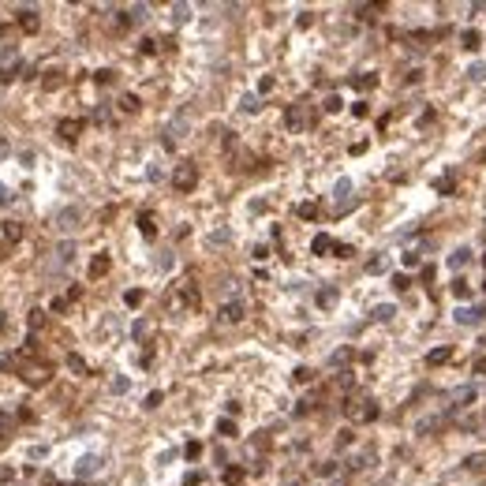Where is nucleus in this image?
Returning <instances> with one entry per match:
<instances>
[{
    "label": "nucleus",
    "mask_w": 486,
    "mask_h": 486,
    "mask_svg": "<svg viewBox=\"0 0 486 486\" xmlns=\"http://www.w3.org/2000/svg\"><path fill=\"white\" fill-rule=\"evenodd\" d=\"M195 184H198V168L191 165V161L176 165V172H172V187H176V191H180V195H187Z\"/></svg>",
    "instance_id": "1"
},
{
    "label": "nucleus",
    "mask_w": 486,
    "mask_h": 486,
    "mask_svg": "<svg viewBox=\"0 0 486 486\" xmlns=\"http://www.w3.org/2000/svg\"><path fill=\"white\" fill-rule=\"evenodd\" d=\"M105 468V460L98 453H86V456H79V464H75V479H94Z\"/></svg>",
    "instance_id": "2"
},
{
    "label": "nucleus",
    "mask_w": 486,
    "mask_h": 486,
    "mask_svg": "<svg viewBox=\"0 0 486 486\" xmlns=\"http://www.w3.org/2000/svg\"><path fill=\"white\" fill-rule=\"evenodd\" d=\"M243 314H247V303L243 299H232V303L221 307V322H232V326H236V322H243Z\"/></svg>",
    "instance_id": "3"
},
{
    "label": "nucleus",
    "mask_w": 486,
    "mask_h": 486,
    "mask_svg": "<svg viewBox=\"0 0 486 486\" xmlns=\"http://www.w3.org/2000/svg\"><path fill=\"white\" fill-rule=\"evenodd\" d=\"M79 221H82V209H79V206L60 209V213H56V228H64V232H68V228H79Z\"/></svg>",
    "instance_id": "4"
},
{
    "label": "nucleus",
    "mask_w": 486,
    "mask_h": 486,
    "mask_svg": "<svg viewBox=\"0 0 486 486\" xmlns=\"http://www.w3.org/2000/svg\"><path fill=\"white\" fill-rule=\"evenodd\" d=\"M348 415H351V419H359V423H367V419H374V415H378V408L370 404V400H356V404H348Z\"/></svg>",
    "instance_id": "5"
},
{
    "label": "nucleus",
    "mask_w": 486,
    "mask_h": 486,
    "mask_svg": "<svg viewBox=\"0 0 486 486\" xmlns=\"http://www.w3.org/2000/svg\"><path fill=\"white\" fill-rule=\"evenodd\" d=\"M333 198H337V209H348L356 198H351V180H337V187H333Z\"/></svg>",
    "instance_id": "6"
},
{
    "label": "nucleus",
    "mask_w": 486,
    "mask_h": 486,
    "mask_svg": "<svg viewBox=\"0 0 486 486\" xmlns=\"http://www.w3.org/2000/svg\"><path fill=\"white\" fill-rule=\"evenodd\" d=\"M284 123H288L292 131L307 127V112H303V105H288V112H284Z\"/></svg>",
    "instance_id": "7"
},
{
    "label": "nucleus",
    "mask_w": 486,
    "mask_h": 486,
    "mask_svg": "<svg viewBox=\"0 0 486 486\" xmlns=\"http://www.w3.org/2000/svg\"><path fill=\"white\" fill-rule=\"evenodd\" d=\"M482 318H486V307H464L460 314H456V322H460V326H479Z\"/></svg>",
    "instance_id": "8"
},
{
    "label": "nucleus",
    "mask_w": 486,
    "mask_h": 486,
    "mask_svg": "<svg viewBox=\"0 0 486 486\" xmlns=\"http://www.w3.org/2000/svg\"><path fill=\"white\" fill-rule=\"evenodd\" d=\"M60 139H68V142H75L79 139V131H82V120H60Z\"/></svg>",
    "instance_id": "9"
},
{
    "label": "nucleus",
    "mask_w": 486,
    "mask_h": 486,
    "mask_svg": "<svg viewBox=\"0 0 486 486\" xmlns=\"http://www.w3.org/2000/svg\"><path fill=\"white\" fill-rule=\"evenodd\" d=\"M23 382L26 385H45V382H49V367H30L23 374Z\"/></svg>",
    "instance_id": "10"
},
{
    "label": "nucleus",
    "mask_w": 486,
    "mask_h": 486,
    "mask_svg": "<svg viewBox=\"0 0 486 486\" xmlns=\"http://www.w3.org/2000/svg\"><path fill=\"white\" fill-rule=\"evenodd\" d=\"M109 254H94V262H90V277L98 281V277H105V273H109Z\"/></svg>",
    "instance_id": "11"
},
{
    "label": "nucleus",
    "mask_w": 486,
    "mask_h": 486,
    "mask_svg": "<svg viewBox=\"0 0 486 486\" xmlns=\"http://www.w3.org/2000/svg\"><path fill=\"white\" fill-rule=\"evenodd\" d=\"M75 258V243H60L56 247V258H53V266H68Z\"/></svg>",
    "instance_id": "12"
},
{
    "label": "nucleus",
    "mask_w": 486,
    "mask_h": 486,
    "mask_svg": "<svg viewBox=\"0 0 486 486\" xmlns=\"http://www.w3.org/2000/svg\"><path fill=\"white\" fill-rule=\"evenodd\" d=\"M150 333H154V326H150L146 318H139L135 326H131V337H135V340H150Z\"/></svg>",
    "instance_id": "13"
},
{
    "label": "nucleus",
    "mask_w": 486,
    "mask_h": 486,
    "mask_svg": "<svg viewBox=\"0 0 486 486\" xmlns=\"http://www.w3.org/2000/svg\"><path fill=\"white\" fill-rule=\"evenodd\" d=\"M139 232L146 236V240H154V236H157V225H154V217H150V213L139 217Z\"/></svg>",
    "instance_id": "14"
},
{
    "label": "nucleus",
    "mask_w": 486,
    "mask_h": 486,
    "mask_svg": "<svg viewBox=\"0 0 486 486\" xmlns=\"http://www.w3.org/2000/svg\"><path fill=\"white\" fill-rule=\"evenodd\" d=\"M374 82H378V75H374V71H363V75H356V79H351V86H356V90H370Z\"/></svg>",
    "instance_id": "15"
},
{
    "label": "nucleus",
    "mask_w": 486,
    "mask_h": 486,
    "mask_svg": "<svg viewBox=\"0 0 486 486\" xmlns=\"http://www.w3.org/2000/svg\"><path fill=\"white\" fill-rule=\"evenodd\" d=\"M209 247H221V243H232V232L228 228H217V232H209V240H206Z\"/></svg>",
    "instance_id": "16"
},
{
    "label": "nucleus",
    "mask_w": 486,
    "mask_h": 486,
    "mask_svg": "<svg viewBox=\"0 0 486 486\" xmlns=\"http://www.w3.org/2000/svg\"><path fill=\"white\" fill-rule=\"evenodd\" d=\"M333 247H337V243H333V240H329V236H314V243H311V251H314V254H326V251H333Z\"/></svg>",
    "instance_id": "17"
},
{
    "label": "nucleus",
    "mask_w": 486,
    "mask_h": 486,
    "mask_svg": "<svg viewBox=\"0 0 486 486\" xmlns=\"http://www.w3.org/2000/svg\"><path fill=\"white\" fill-rule=\"evenodd\" d=\"M453 187H456V180H453V172H445L441 180H434V191H441V195H453Z\"/></svg>",
    "instance_id": "18"
},
{
    "label": "nucleus",
    "mask_w": 486,
    "mask_h": 486,
    "mask_svg": "<svg viewBox=\"0 0 486 486\" xmlns=\"http://www.w3.org/2000/svg\"><path fill=\"white\" fill-rule=\"evenodd\" d=\"M460 41H464V49H468V53H475L482 37H479V30H464V37H460Z\"/></svg>",
    "instance_id": "19"
},
{
    "label": "nucleus",
    "mask_w": 486,
    "mask_h": 486,
    "mask_svg": "<svg viewBox=\"0 0 486 486\" xmlns=\"http://www.w3.org/2000/svg\"><path fill=\"white\" fill-rule=\"evenodd\" d=\"M449 356H453L449 348H434L430 356H426V363H430V367H437V363H445V359H449Z\"/></svg>",
    "instance_id": "20"
},
{
    "label": "nucleus",
    "mask_w": 486,
    "mask_h": 486,
    "mask_svg": "<svg viewBox=\"0 0 486 486\" xmlns=\"http://www.w3.org/2000/svg\"><path fill=\"white\" fill-rule=\"evenodd\" d=\"M337 303V288H322L318 292V307H333Z\"/></svg>",
    "instance_id": "21"
},
{
    "label": "nucleus",
    "mask_w": 486,
    "mask_h": 486,
    "mask_svg": "<svg viewBox=\"0 0 486 486\" xmlns=\"http://www.w3.org/2000/svg\"><path fill=\"white\" fill-rule=\"evenodd\" d=\"M191 19V8L187 4H172V23H187Z\"/></svg>",
    "instance_id": "22"
},
{
    "label": "nucleus",
    "mask_w": 486,
    "mask_h": 486,
    "mask_svg": "<svg viewBox=\"0 0 486 486\" xmlns=\"http://www.w3.org/2000/svg\"><path fill=\"white\" fill-rule=\"evenodd\" d=\"M19 23H23V30H30V34L37 30V15L34 12H19Z\"/></svg>",
    "instance_id": "23"
},
{
    "label": "nucleus",
    "mask_w": 486,
    "mask_h": 486,
    "mask_svg": "<svg viewBox=\"0 0 486 486\" xmlns=\"http://www.w3.org/2000/svg\"><path fill=\"white\" fill-rule=\"evenodd\" d=\"M120 109H123V112H139V98H135V94H123V98H120Z\"/></svg>",
    "instance_id": "24"
},
{
    "label": "nucleus",
    "mask_w": 486,
    "mask_h": 486,
    "mask_svg": "<svg viewBox=\"0 0 486 486\" xmlns=\"http://www.w3.org/2000/svg\"><path fill=\"white\" fill-rule=\"evenodd\" d=\"M240 109L243 112H258L262 105H258V98H254V94H243V101H240Z\"/></svg>",
    "instance_id": "25"
},
{
    "label": "nucleus",
    "mask_w": 486,
    "mask_h": 486,
    "mask_svg": "<svg viewBox=\"0 0 486 486\" xmlns=\"http://www.w3.org/2000/svg\"><path fill=\"white\" fill-rule=\"evenodd\" d=\"M217 434H221V437H236V423H232V419H221V423H217Z\"/></svg>",
    "instance_id": "26"
},
{
    "label": "nucleus",
    "mask_w": 486,
    "mask_h": 486,
    "mask_svg": "<svg viewBox=\"0 0 486 486\" xmlns=\"http://www.w3.org/2000/svg\"><path fill=\"white\" fill-rule=\"evenodd\" d=\"M94 79H98L101 86H109V82L116 79V71H112V68H101V71H94Z\"/></svg>",
    "instance_id": "27"
},
{
    "label": "nucleus",
    "mask_w": 486,
    "mask_h": 486,
    "mask_svg": "<svg viewBox=\"0 0 486 486\" xmlns=\"http://www.w3.org/2000/svg\"><path fill=\"white\" fill-rule=\"evenodd\" d=\"M68 367L75 370V374H86V359L82 356H68Z\"/></svg>",
    "instance_id": "28"
},
{
    "label": "nucleus",
    "mask_w": 486,
    "mask_h": 486,
    "mask_svg": "<svg viewBox=\"0 0 486 486\" xmlns=\"http://www.w3.org/2000/svg\"><path fill=\"white\" fill-rule=\"evenodd\" d=\"M19 236H23V225L8 221V225H4V240H19Z\"/></svg>",
    "instance_id": "29"
},
{
    "label": "nucleus",
    "mask_w": 486,
    "mask_h": 486,
    "mask_svg": "<svg viewBox=\"0 0 486 486\" xmlns=\"http://www.w3.org/2000/svg\"><path fill=\"white\" fill-rule=\"evenodd\" d=\"M468 254H471L468 247H460V251H453V258H449V266H456V270H460V266L468 262Z\"/></svg>",
    "instance_id": "30"
},
{
    "label": "nucleus",
    "mask_w": 486,
    "mask_h": 486,
    "mask_svg": "<svg viewBox=\"0 0 486 486\" xmlns=\"http://www.w3.org/2000/svg\"><path fill=\"white\" fill-rule=\"evenodd\" d=\"M225 482H228V486L243 482V468H228V471H225Z\"/></svg>",
    "instance_id": "31"
},
{
    "label": "nucleus",
    "mask_w": 486,
    "mask_h": 486,
    "mask_svg": "<svg viewBox=\"0 0 486 486\" xmlns=\"http://www.w3.org/2000/svg\"><path fill=\"white\" fill-rule=\"evenodd\" d=\"M295 213H299V217H307V221H311V217H318V206H314V202H303L299 209H295Z\"/></svg>",
    "instance_id": "32"
},
{
    "label": "nucleus",
    "mask_w": 486,
    "mask_h": 486,
    "mask_svg": "<svg viewBox=\"0 0 486 486\" xmlns=\"http://www.w3.org/2000/svg\"><path fill=\"white\" fill-rule=\"evenodd\" d=\"M123 303H127V307H139V303H142V292H135V288L123 292Z\"/></svg>",
    "instance_id": "33"
},
{
    "label": "nucleus",
    "mask_w": 486,
    "mask_h": 486,
    "mask_svg": "<svg viewBox=\"0 0 486 486\" xmlns=\"http://www.w3.org/2000/svg\"><path fill=\"white\" fill-rule=\"evenodd\" d=\"M367 270H370V273H385L389 262H385V258H374V262H367Z\"/></svg>",
    "instance_id": "34"
},
{
    "label": "nucleus",
    "mask_w": 486,
    "mask_h": 486,
    "mask_svg": "<svg viewBox=\"0 0 486 486\" xmlns=\"http://www.w3.org/2000/svg\"><path fill=\"white\" fill-rule=\"evenodd\" d=\"M198 453H202V445H198V441H187V449H184V456H187V460H195Z\"/></svg>",
    "instance_id": "35"
},
{
    "label": "nucleus",
    "mask_w": 486,
    "mask_h": 486,
    "mask_svg": "<svg viewBox=\"0 0 486 486\" xmlns=\"http://www.w3.org/2000/svg\"><path fill=\"white\" fill-rule=\"evenodd\" d=\"M468 292H471V288H468V281H453V295H460V299H464Z\"/></svg>",
    "instance_id": "36"
},
{
    "label": "nucleus",
    "mask_w": 486,
    "mask_h": 486,
    "mask_svg": "<svg viewBox=\"0 0 486 486\" xmlns=\"http://www.w3.org/2000/svg\"><path fill=\"white\" fill-rule=\"evenodd\" d=\"M374 314H378V322H389V318H393V307H389V303H382Z\"/></svg>",
    "instance_id": "37"
},
{
    "label": "nucleus",
    "mask_w": 486,
    "mask_h": 486,
    "mask_svg": "<svg viewBox=\"0 0 486 486\" xmlns=\"http://www.w3.org/2000/svg\"><path fill=\"white\" fill-rule=\"evenodd\" d=\"M468 75H471V79H475V82H482V79H486V64H475V68H471Z\"/></svg>",
    "instance_id": "38"
},
{
    "label": "nucleus",
    "mask_w": 486,
    "mask_h": 486,
    "mask_svg": "<svg viewBox=\"0 0 486 486\" xmlns=\"http://www.w3.org/2000/svg\"><path fill=\"white\" fill-rule=\"evenodd\" d=\"M340 105H344V101L333 94V98H326V112H340Z\"/></svg>",
    "instance_id": "39"
},
{
    "label": "nucleus",
    "mask_w": 486,
    "mask_h": 486,
    "mask_svg": "<svg viewBox=\"0 0 486 486\" xmlns=\"http://www.w3.org/2000/svg\"><path fill=\"white\" fill-rule=\"evenodd\" d=\"M41 322H45V311H30V333L41 326Z\"/></svg>",
    "instance_id": "40"
},
{
    "label": "nucleus",
    "mask_w": 486,
    "mask_h": 486,
    "mask_svg": "<svg viewBox=\"0 0 486 486\" xmlns=\"http://www.w3.org/2000/svg\"><path fill=\"white\" fill-rule=\"evenodd\" d=\"M127 385H131L127 378H112V393H127Z\"/></svg>",
    "instance_id": "41"
},
{
    "label": "nucleus",
    "mask_w": 486,
    "mask_h": 486,
    "mask_svg": "<svg viewBox=\"0 0 486 486\" xmlns=\"http://www.w3.org/2000/svg\"><path fill=\"white\" fill-rule=\"evenodd\" d=\"M453 400H475V389H456Z\"/></svg>",
    "instance_id": "42"
},
{
    "label": "nucleus",
    "mask_w": 486,
    "mask_h": 486,
    "mask_svg": "<svg viewBox=\"0 0 486 486\" xmlns=\"http://www.w3.org/2000/svg\"><path fill=\"white\" fill-rule=\"evenodd\" d=\"M254 258H258V262H266V258H270V247H266V243H258V247H254Z\"/></svg>",
    "instance_id": "43"
},
{
    "label": "nucleus",
    "mask_w": 486,
    "mask_h": 486,
    "mask_svg": "<svg viewBox=\"0 0 486 486\" xmlns=\"http://www.w3.org/2000/svg\"><path fill=\"white\" fill-rule=\"evenodd\" d=\"M139 49H142V53H146V56H150V53H157V41H154V37H146V41H142V45H139Z\"/></svg>",
    "instance_id": "44"
},
{
    "label": "nucleus",
    "mask_w": 486,
    "mask_h": 486,
    "mask_svg": "<svg viewBox=\"0 0 486 486\" xmlns=\"http://www.w3.org/2000/svg\"><path fill=\"white\" fill-rule=\"evenodd\" d=\"M408 284H412V281H408V277H400V273H396V277H393V288H396V292H404V288H408Z\"/></svg>",
    "instance_id": "45"
},
{
    "label": "nucleus",
    "mask_w": 486,
    "mask_h": 486,
    "mask_svg": "<svg viewBox=\"0 0 486 486\" xmlns=\"http://www.w3.org/2000/svg\"><path fill=\"white\" fill-rule=\"evenodd\" d=\"M333 251H337V258H348V254H351V247H348V243H337Z\"/></svg>",
    "instance_id": "46"
},
{
    "label": "nucleus",
    "mask_w": 486,
    "mask_h": 486,
    "mask_svg": "<svg viewBox=\"0 0 486 486\" xmlns=\"http://www.w3.org/2000/svg\"><path fill=\"white\" fill-rule=\"evenodd\" d=\"M258 90H262V94H270V90H273V75H266V79L258 82Z\"/></svg>",
    "instance_id": "47"
},
{
    "label": "nucleus",
    "mask_w": 486,
    "mask_h": 486,
    "mask_svg": "<svg viewBox=\"0 0 486 486\" xmlns=\"http://www.w3.org/2000/svg\"><path fill=\"white\" fill-rule=\"evenodd\" d=\"M8 202H12V195H8V187L0 184V206H8Z\"/></svg>",
    "instance_id": "48"
},
{
    "label": "nucleus",
    "mask_w": 486,
    "mask_h": 486,
    "mask_svg": "<svg viewBox=\"0 0 486 486\" xmlns=\"http://www.w3.org/2000/svg\"><path fill=\"white\" fill-rule=\"evenodd\" d=\"M475 370H479V374H486V359H479V363H475Z\"/></svg>",
    "instance_id": "49"
},
{
    "label": "nucleus",
    "mask_w": 486,
    "mask_h": 486,
    "mask_svg": "<svg viewBox=\"0 0 486 486\" xmlns=\"http://www.w3.org/2000/svg\"><path fill=\"white\" fill-rule=\"evenodd\" d=\"M4 34H8V23H0V37H4Z\"/></svg>",
    "instance_id": "50"
},
{
    "label": "nucleus",
    "mask_w": 486,
    "mask_h": 486,
    "mask_svg": "<svg viewBox=\"0 0 486 486\" xmlns=\"http://www.w3.org/2000/svg\"><path fill=\"white\" fill-rule=\"evenodd\" d=\"M482 266H486V254H482Z\"/></svg>",
    "instance_id": "51"
},
{
    "label": "nucleus",
    "mask_w": 486,
    "mask_h": 486,
    "mask_svg": "<svg viewBox=\"0 0 486 486\" xmlns=\"http://www.w3.org/2000/svg\"><path fill=\"white\" fill-rule=\"evenodd\" d=\"M0 251H4V243H0Z\"/></svg>",
    "instance_id": "52"
}]
</instances>
